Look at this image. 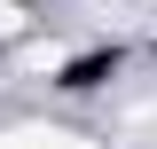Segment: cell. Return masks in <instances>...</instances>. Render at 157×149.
Returning <instances> with one entry per match:
<instances>
[{"label":"cell","mask_w":157,"mask_h":149,"mask_svg":"<svg viewBox=\"0 0 157 149\" xmlns=\"http://www.w3.org/2000/svg\"><path fill=\"white\" fill-rule=\"evenodd\" d=\"M0 149H94V141L71 133V126H8V133H0Z\"/></svg>","instance_id":"cell-1"},{"label":"cell","mask_w":157,"mask_h":149,"mask_svg":"<svg viewBox=\"0 0 157 149\" xmlns=\"http://www.w3.org/2000/svg\"><path fill=\"white\" fill-rule=\"evenodd\" d=\"M16 24H24V8H16V0H0V39L16 32Z\"/></svg>","instance_id":"cell-2"}]
</instances>
